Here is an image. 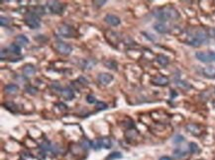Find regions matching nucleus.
<instances>
[{"label":"nucleus","instance_id":"obj_1","mask_svg":"<svg viewBox=\"0 0 215 160\" xmlns=\"http://www.w3.org/2000/svg\"><path fill=\"white\" fill-rule=\"evenodd\" d=\"M154 15L160 21L166 22L170 20H177L180 18V13L174 7H164L154 12Z\"/></svg>","mask_w":215,"mask_h":160},{"label":"nucleus","instance_id":"obj_2","mask_svg":"<svg viewBox=\"0 0 215 160\" xmlns=\"http://www.w3.org/2000/svg\"><path fill=\"white\" fill-rule=\"evenodd\" d=\"M209 35L202 29L196 30L193 34L188 36L187 44L192 46H199L201 45H206L208 43Z\"/></svg>","mask_w":215,"mask_h":160},{"label":"nucleus","instance_id":"obj_3","mask_svg":"<svg viewBox=\"0 0 215 160\" xmlns=\"http://www.w3.org/2000/svg\"><path fill=\"white\" fill-rule=\"evenodd\" d=\"M24 21L26 25L31 29H38L41 26V20L38 15L34 12H29L25 15Z\"/></svg>","mask_w":215,"mask_h":160},{"label":"nucleus","instance_id":"obj_4","mask_svg":"<svg viewBox=\"0 0 215 160\" xmlns=\"http://www.w3.org/2000/svg\"><path fill=\"white\" fill-rule=\"evenodd\" d=\"M195 58L201 62H215V53L213 51H197Z\"/></svg>","mask_w":215,"mask_h":160},{"label":"nucleus","instance_id":"obj_5","mask_svg":"<svg viewBox=\"0 0 215 160\" xmlns=\"http://www.w3.org/2000/svg\"><path fill=\"white\" fill-rule=\"evenodd\" d=\"M55 48L57 50V53H60L61 55H69L72 51V46L69 45V44H67V43H62V42L56 43V45H55Z\"/></svg>","mask_w":215,"mask_h":160},{"label":"nucleus","instance_id":"obj_6","mask_svg":"<svg viewBox=\"0 0 215 160\" xmlns=\"http://www.w3.org/2000/svg\"><path fill=\"white\" fill-rule=\"evenodd\" d=\"M48 8L54 14H62L64 12L65 5L59 1H48Z\"/></svg>","mask_w":215,"mask_h":160},{"label":"nucleus","instance_id":"obj_7","mask_svg":"<svg viewBox=\"0 0 215 160\" xmlns=\"http://www.w3.org/2000/svg\"><path fill=\"white\" fill-rule=\"evenodd\" d=\"M59 33L64 38H73L75 37V31L69 25H62L59 28Z\"/></svg>","mask_w":215,"mask_h":160},{"label":"nucleus","instance_id":"obj_8","mask_svg":"<svg viewBox=\"0 0 215 160\" xmlns=\"http://www.w3.org/2000/svg\"><path fill=\"white\" fill-rule=\"evenodd\" d=\"M97 80L99 83H101L102 85H108L109 83H111L112 80H113V75L109 73H106V72H102V73H99L97 76Z\"/></svg>","mask_w":215,"mask_h":160},{"label":"nucleus","instance_id":"obj_9","mask_svg":"<svg viewBox=\"0 0 215 160\" xmlns=\"http://www.w3.org/2000/svg\"><path fill=\"white\" fill-rule=\"evenodd\" d=\"M152 83L158 85V86H167L169 84V79H167V77L162 75L155 76L152 78Z\"/></svg>","mask_w":215,"mask_h":160},{"label":"nucleus","instance_id":"obj_10","mask_svg":"<svg viewBox=\"0 0 215 160\" xmlns=\"http://www.w3.org/2000/svg\"><path fill=\"white\" fill-rule=\"evenodd\" d=\"M104 20H105L106 23H108V24L111 26H118L120 24L119 17L115 16L113 14H107L105 18H104Z\"/></svg>","mask_w":215,"mask_h":160},{"label":"nucleus","instance_id":"obj_11","mask_svg":"<svg viewBox=\"0 0 215 160\" xmlns=\"http://www.w3.org/2000/svg\"><path fill=\"white\" fill-rule=\"evenodd\" d=\"M202 74L204 77L208 79H215V67L207 66L202 69Z\"/></svg>","mask_w":215,"mask_h":160},{"label":"nucleus","instance_id":"obj_12","mask_svg":"<svg viewBox=\"0 0 215 160\" xmlns=\"http://www.w3.org/2000/svg\"><path fill=\"white\" fill-rule=\"evenodd\" d=\"M61 94H62V96L64 97L65 100H67V101L72 100L73 97H75V94H73L72 90L70 89L69 87H65V88H62V91H61Z\"/></svg>","mask_w":215,"mask_h":160},{"label":"nucleus","instance_id":"obj_13","mask_svg":"<svg viewBox=\"0 0 215 160\" xmlns=\"http://www.w3.org/2000/svg\"><path fill=\"white\" fill-rule=\"evenodd\" d=\"M35 72H36V69L32 64H26L24 67H23V73H24L25 76H31L33 74H35Z\"/></svg>","mask_w":215,"mask_h":160},{"label":"nucleus","instance_id":"obj_14","mask_svg":"<svg viewBox=\"0 0 215 160\" xmlns=\"http://www.w3.org/2000/svg\"><path fill=\"white\" fill-rule=\"evenodd\" d=\"M15 41H16V44L19 45L20 46H25L28 45L29 40L28 38L24 35H18L16 38H15Z\"/></svg>","mask_w":215,"mask_h":160},{"label":"nucleus","instance_id":"obj_15","mask_svg":"<svg viewBox=\"0 0 215 160\" xmlns=\"http://www.w3.org/2000/svg\"><path fill=\"white\" fill-rule=\"evenodd\" d=\"M18 89H19V87H18L16 84H13V83L7 84L6 86L4 87V90L7 94H15V93H17Z\"/></svg>","mask_w":215,"mask_h":160},{"label":"nucleus","instance_id":"obj_16","mask_svg":"<svg viewBox=\"0 0 215 160\" xmlns=\"http://www.w3.org/2000/svg\"><path fill=\"white\" fill-rule=\"evenodd\" d=\"M154 29L157 31L160 34H165V33H167V27L164 23H158V24L154 25Z\"/></svg>","mask_w":215,"mask_h":160},{"label":"nucleus","instance_id":"obj_17","mask_svg":"<svg viewBox=\"0 0 215 160\" xmlns=\"http://www.w3.org/2000/svg\"><path fill=\"white\" fill-rule=\"evenodd\" d=\"M187 130L191 133L192 135H198L199 133H200V130H199L198 126L194 125V124H190V125H187Z\"/></svg>","mask_w":215,"mask_h":160},{"label":"nucleus","instance_id":"obj_18","mask_svg":"<svg viewBox=\"0 0 215 160\" xmlns=\"http://www.w3.org/2000/svg\"><path fill=\"white\" fill-rule=\"evenodd\" d=\"M157 61H158L159 64H161L162 66H166L169 64L170 60H169V58L164 55H157Z\"/></svg>","mask_w":215,"mask_h":160},{"label":"nucleus","instance_id":"obj_19","mask_svg":"<svg viewBox=\"0 0 215 160\" xmlns=\"http://www.w3.org/2000/svg\"><path fill=\"white\" fill-rule=\"evenodd\" d=\"M8 51H11L14 55H20L21 53V46L17 44H11L8 48Z\"/></svg>","mask_w":215,"mask_h":160},{"label":"nucleus","instance_id":"obj_20","mask_svg":"<svg viewBox=\"0 0 215 160\" xmlns=\"http://www.w3.org/2000/svg\"><path fill=\"white\" fill-rule=\"evenodd\" d=\"M96 64L95 60H91V59H86V60H83V64H82V68L85 69V70H88V69H91L94 65Z\"/></svg>","mask_w":215,"mask_h":160},{"label":"nucleus","instance_id":"obj_21","mask_svg":"<svg viewBox=\"0 0 215 160\" xmlns=\"http://www.w3.org/2000/svg\"><path fill=\"white\" fill-rule=\"evenodd\" d=\"M4 107L6 108L8 111H10L11 113H16L17 112V105L13 102H6L4 104Z\"/></svg>","mask_w":215,"mask_h":160},{"label":"nucleus","instance_id":"obj_22","mask_svg":"<svg viewBox=\"0 0 215 160\" xmlns=\"http://www.w3.org/2000/svg\"><path fill=\"white\" fill-rule=\"evenodd\" d=\"M80 146L83 149L87 150V149L92 147V142H91L90 140H88L87 138H83V139H81V141H80Z\"/></svg>","mask_w":215,"mask_h":160},{"label":"nucleus","instance_id":"obj_23","mask_svg":"<svg viewBox=\"0 0 215 160\" xmlns=\"http://www.w3.org/2000/svg\"><path fill=\"white\" fill-rule=\"evenodd\" d=\"M121 158H122L121 152L114 151V152H112V153H110L105 158V160H116V159H121Z\"/></svg>","mask_w":215,"mask_h":160},{"label":"nucleus","instance_id":"obj_24","mask_svg":"<svg viewBox=\"0 0 215 160\" xmlns=\"http://www.w3.org/2000/svg\"><path fill=\"white\" fill-rule=\"evenodd\" d=\"M187 155V151L182 150V148H177L174 151V157L177 159H180Z\"/></svg>","mask_w":215,"mask_h":160},{"label":"nucleus","instance_id":"obj_25","mask_svg":"<svg viewBox=\"0 0 215 160\" xmlns=\"http://www.w3.org/2000/svg\"><path fill=\"white\" fill-rule=\"evenodd\" d=\"M188 149H189V152L192 154H197L200 149H199V146L197 145V143L195 142H190L189 145H188Z\"/></svg>","mask_w":215,"mask_h":160},{"label":"nucleus","instance_id":"obj_26","mask_svg":"<svg viewBox=\"0 0 215 160\" xmlns=\"http://www.w3.org/2000/svg\"><path fill=\"white\" fill-rule=\"evenodd\" d=\"M177 87H180V88H182V89H184V90L190 89V87H191L190 84L188 83V82L184 81V80H177Z\"/></svg>","mask_w":215,"mask_h":160},{"label":"nucleus","instance_id":"obj_27","mask_svg":"<svg viewBox=\"0 0 215 160\" xmlns=\"http://www.w3.org/2000/svg\"><path fill=\"white\" fill-rule=\"evenodd\" d=\"M101 140V145H102V148H105V149H109L111 147V140H110V138H100Z\"/></svg>","mask_w":215,"mask_h":160},{"label":"nucleus","instance_id":"obj_28","mask_svg":"<svg viewBox=\"0 0 215 160\" xmlns=\"http://www.w3.org/2000/svg\"><path fill=\"white\" fill-rule=\"evenodd\" d=\"M40 148H41V150L43 152H47V151H49V150H51V149H52V144L50 143L49 141L46 140L40 145Z\"/></svg>","mask_w":215,"mask_h":160},{"label":"nucleus","instance_id":"obj_29","mask_svg":"<svg viewBox=\"0 0 215 160\" xmlns=\"http://www.w3.org/2000/svg\"><path fill=\"white\" fill-rule=\"evenodd\" d=\"M92 148L94 149V150H99V149L102 148L100 138H96L92 141Z\"/></svg>","mask_w":215,"mask_h":160},{"label":"nucleus","instance_id":"obj_30","mask_svg":"<svg viewBox=\"0 0 215 160\" xmlns=\"http://www.w3.org/2000/svg\"><path fill=\"white\" fill-rule=\"evenodd\" d=\"M26 92L30 95H36L37 93H38V89L33 86H27L26 87Z\"/></svg>","mask_w":215,"mask_h":160},{"label":"nucleus","instance_id":"obj_31","mask_svg":"<svg viewBox=\"0 0 215 160\" xmlns=\"http://www.w3.org/2000/svg\"><path fill=\"white\" fill-rule=\"evenodd\" d=\"M172 141H174V143H175V144L182 143V142L184 141V138H183L182 135H177L174 138V139H172Z\"/></svg>","mask_w":215,"mask_h":160},{"label":"nucleus","instance_id":"obj_32","mask_svg":"<svg viewBox=\"0 0 215 160\" xmlns=\"http://www.w3.org/2000/svg\"><path fill=\"white\" fill-rule=\"evenodd\" d=\"M107 108H108V106H107V104H105L104 102H97L96 103V109L97 110H106Z\"/></svg>","mask_w":215,"mask_h":160},{"label":"nucleus","instance_id":"obj_33","mask_svg":"<svg viewBox=\"0 0 215 160\" xmlns=\"http://www.w3.org/2000/svg\"><path fill=\"white\" fill-rule=\"evenodd\" d=\"M86 102H87L88 104H95V103H97V102H96L95 97H94L93 95H91V94L86 96Z\"/></svg>","mask_w":215,"mask_h":160},{"label":"nucleus","instance_id":"obj_34","mask_svg":"<svg viewBox=\"0 0 215 160\" xmlns=\"http://www.w3.org/2000/svg\"><path fill=\"white\" fill-rule=\"evenodd\" d=\"M105 64L110 69H114V70H116L117 69V63L113 60H109L108 62H105Z\"/></svg>","mask_w":215,"mask_h":160},{"label":"nucleus","instance_id":"obj_35","mask_svg":"<svg viewBox=\"0 0 215 160\" xmlns=\"http://www.w3.org/2000/svg\"><path fill=\"white\" fill-rule=\"evenodd\" d=\"M0 24H1L2 27H6V26H8V25H9V20H8V18L2 16L1 18H0Z\"/></svg>","mask_w":215,"mask_h":160},{"label":"nucleus","instance_id":"obj_36","mask_svg":"<svg viewBox=\"0 0 215 160\" xmlns=\"http://www.w3.org/2000/svg\"><path fill=\"white\" fill-rule=\"evenodd\" d=\"M7 53H8V51H7V50H4V48H2L1 50V53H0V56H1V59L2 60H4V58H6V55H7Z\"/></svg>","mask_w":215,"mask_h":160},{"label":"nucleus","instance_id":"obj_37","mask_svg":"<svg viewBox=\"0 0 215 160\" xmlns=\"http://www.w3.org/2000/svg\"><path fill=\"white\" fill-rule=\"evenodd\" d=\"M107 1H105V0H101V1H97V0H94L93 1V3L94 4H96L97 6H103L104 4L106 3Z\"/></svg>","mask_w":215,"mask_h":160},{"label":"nucleus","instance_id":"obj_38","mask_svg":"<svg viewBox=\"0 0 215 160\" xmlns=\"http://www.w3.org/2000/svg\"><path fill=\"white\" fill-rule=\"evenodd\" d=\"M78 82H81V84L82 85H87V83H88L87 80H86L83 76H80L79 78H78Z\"/></svg>","mask_w":215,"mask_h":160},{"label":"nucleus","instance_id":"obj_39","mask_svg":"<svg viewBox=\"0 0 215 160\" xmlns=\"http://www.w3.org/2000/svg\"><path fill=\"white\" fill-rule=\"evenodd\" d=\"M57 106H59V109L62 110V111H65V110L67 109V106H65V104H62V103H60V104H57Z\"/></svg>","mask_w":215,"mask_h":160},{"label":"nucleus","instance_id":"obj_40","mask_svg":"<svg viewBox=\"0 0 215 160\" xmlns=\"http://www.w3.org/2000/svg\"><path fill=\"white\" fill-rule=\"evenodd\" d=\"M177 93L175 92V90H172V92H170V99H174V97L177 96Z\"/></svg>","mask_w":215,"mask_h":160},{"label":"nucleus","instance_id":"obj_41","mask_svg":"<svg viewBox=\"0 0 215 160\" xmlns=\"http://www.w3.org/2000/svg\"><path fill=\"white\" fill-rule=\"evenodd\" d=\"M160 160H172V158H170V157H167V156H162L160 158Z\"/></svg>","mask_w":215,"mask_h":160}]
</instances>
